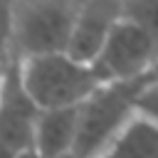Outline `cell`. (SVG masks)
Listing matches in <instances>:
<instances>
[{
  "instance_id": "cell-1",
  "label": "cell",
  "mask_w": 158,
  "mask_h": 158,
  "mask_svg": "<svg viewBox=\"0 0 158 158\" xmlns=\"http://www.w3.org/2000/svg\"><path fill=\"white\" fill-rule=\"evenodd\" d=\"M25 91L40 111L79 109L99 86L94 67L74 59L69 52H49L15 59Z\"/></svg>"
},
{
  "instance_id": "cell-2",
  "label": "cell",
  "mask_w": 158,
  "mask_h": 158,
  "mask_svg": "<svg viewBox=\"0 0 158 158\" xmlns=\"http://www.w3.org/2000/svg\"><path fill=\"white\" fill-rule=\"evenodd\" d=\"M141 84H101L77 109V143L72 158H104L138 118Z\"/></svg>"
},
{
  "instance_id": "cell-3",
  "label": "cell",
  "mask_w": 158,
  "mask_h": 158,
  "mask_svg": "<svg viewBox=\"0 0 158 158\" xmlns=\"http://www.w3.org/2000/svg\"><path fill=\"white\" fill-rule=\"evenodd\" d=\"M86 0H15L12 59L67 52Z\"/></svg>"
},
{
  "instance_id": "cell-4",
  "label": "cell",
  "mask_w": 158,
  "mask_h": 158,
  "mask_svg": "<svg viewBox=\"0 0 158 158\" xmlns=\"http://www.w3.org/2000/svg\"><path fill=\"white\" fill-rule=\"evenodd\" d=\"M156 59H158L156 40L133 22L121 17V22L114 27L91 67L101 79V84H136V81L141 84L143 77L156 64Z\"/></svg>"
},
{
  "instance_id": "cell-5",
  "label": "cell",
  "mask_w": 158,
  "mask_h": 158,
  "mask_svg": "<svg viewBox=\"0 0 158 158\" xmlns=\"http://www.w3.org/2000/svg\"><path fill=\"white\" fill-rule=\"evenodd\" d=\"M40 114L42 111L25 91L17 72V62L12 59L0 91V146L17 156L32 151Z\"/></svg>"
},
{
  "instance_id": "cell-6",
  "label": "cell",
  "mask_w": 158,
  "mask_h": 158,
  "mask_svg": "<svg viewBox=\"0 0 158 158\" xmlns=\"http://www.w3.org/2000/svg\"><path fill=\"white\" fill-rule=\"evenodd\" d=\"M121 22V0H86L74 25L67 52L86 64H94L114 27Z\"/></svg>"
},
{
  "instance_id": "cell-7",
  "label": "cell",
  "mask_w": 158,
  "mask_h": 158,
  "mask_svg": "<svg viewBox=\"0 0 158 158\" xmlns=\"http://www.w3.org/2000/svg\"><path fill=\"white\" fill-rule=\"evenodd\" d=\"M77 143V109L42 111L35 131V153L42 158H72Z\"/></svg>"
},
{
  "instance_id": "cell-8",
  "label": "cell",
  "mask_w": 158,
  "mask_h": 158,
  "mask_svg": "<svg viewBox=\"0 0 158 158\" xmlns=\"http://www.w3.org/2000/svg\"><path fill=\"white\" fill-rule=\"evenodd\" d=\"M104 158H158V126L136 118Z\"/></svg>"
},
{
  "instance_id": "cell-9",
  "label": "cell",
  "mask_w": 158,
  "mask_h": 158,
  "mask_svg": "<svg viewBox=\"0 0 158 158\" xmlns=\"http://www.w3.org/2000/svg\"><path fill=\"white\" fill-rule=\"evenodd\" d=\"M121 17L148 32L158 44V0H121Z\"/></svg>"
},
{
  "instance_id": "cell-10",
  "label": "cell",
  "mask_w": 158,
  "mask_h": 158,
  "mask_svg": "<svg viewBox=\"0 0 158 158\" xmlns=\"http://www.w3.org/2000/svg\"><path fill=\"white\" fill-rule=\"evenodd\" d=\"M15 42V0H0V62L12 59Z\"/></svg>"
},
{
  "instance_id": "cell-11",
  "label": "cell",
  "mask_w": 158,
  "mask_h": 158,
  "mask_svg": "<svg viewBox=\"0 0 158 158\" xmlns=\"http://www.w3.org/2000/svg\"><path fill=\"white\" fill-rule=\"evenodd\" d=\"M136 111L138 118L158 126V84H143L136 99Z\"/></svg>"
},
{
  "instance_id": "cell-12",
  "label": "cell",
  "mask_w": 158,
  "mask_h": 158,
  "mask_svg": "<svg viewBox=\"0 0 158 158\" xmlns=\"http://www.w3.org/2000/svg\"><path fill=\"white\" fill-rule=\"evenodd\" d=\"M143 84H158V59H156V64L151 67V72L143 77V81H141V86Z\"/></svg>"
},
{
  "instance_id": "cell-13",
  "label": "cell",
  "mask_w": 158,
  "mask_h": 158,
  "mask_svg": "<svg viewBox=\"0 0 158 158\" xmlns=\"http://www.w3.org/2000/svg\"><path fill=\"white\" fill-rule=\"evenodd\" d=\"M12 62V59H10ZM10 62H0V91H2V84H5V77H7V69H10Z\"/></svg>"
},
{
  "instance_id": "cell-14",
  "label": "cell",
  "mask_w": 158,
  "mask_h": 158,
  "mask_svg": "<svg viewBox=\"0 0 158 158\" xmlns=\"http://www.w3.org/2000/svg\"><path fill=\"white\" fill-rule=\"evenodd\" d=\"M0 158H20L17 153H12V151H7V148H2L0 146Z\"/></svg>"
},
{
  "instance_id": "cell-15",
  "label": "cell",
  "mask_w": 158,
  "mask_h": 158,
  "mask_svg": "<svg viewBox=\"0 0 158 158\" xmlns=\"http://www.w3.org/2000/svg\"><path fill=\"white\" fill-rule=\"evenodd\" d=\"M20 158H42V156H40V153H35V151H27V153H22Z\"/></svg>"
}]
</instances>
